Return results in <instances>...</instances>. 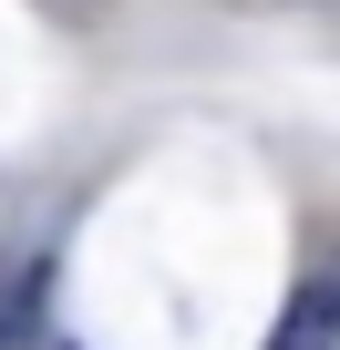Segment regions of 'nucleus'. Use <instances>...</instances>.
<instances>
[{
  "instance_id": "1",
  "label": "nucleus",
  "mask_w": 340,
  "mask_h": 350,
  "mask_svg": "<svg viewBox=\"0 0 340 350\" xmlns=\"http://www.w3.org/2000/svg\"><path fill=\"white\" fill-rule=\"evenodd\" d=\"M268 350H340V278H309V288L289 299V319H278Z\"/></svg>"
}]
</instances>
